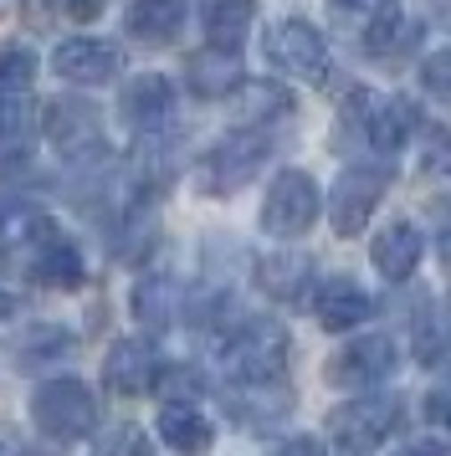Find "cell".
Wrapping results in <instances>:
<instances>
[{"label": "cell", "mask_w": 451, "mask_h": 456, "mask_svg": "<svg viewBox=\"0 0 451 456\" xmlns=\"http://www.w3.org/2000/svg\"><path fill=\"white\" fill-rule=\"evenodd\" d=\"M400 415H406V400L400 395H359V400H344V405H333L328 411V441L348 456H365L374 446H385L395 426H400Z\"/></svg>", "instance_id": "2"}, {"label": "cell", "mask_w": 451, "mask_h": 456, "mask_svg": "<svg viewBox=\"0 0 451 456\" xmlns=\"http://www.w3.org/2000/svg\"><path fill=\"white\" fill-rule=\"evenodd\" d=\"M421 251H426L421 231L410 226V221H390V226L374 236L369 262H374V272H380L385 282H406V277H415V267H421Z\"/></svg>", "instance_id": "16"}, {"label": "cell", "mask_w": 451, "mask_h": 456, "mask_svg": "<svg viewBox=\"0 0 451 456\" xmlns=\"http://www.w3.org/2000/svg\"><path fill=\"white\" fill-rule=\"evenodd\" d=\"M98 5H102V0H78V5H72V16H93Z\"/></svg>", "instance_id": "38"}, {"label": "cell", "mask_w": 451, "mask_h": 456, "mask_svg": "<svg viewBox=\"0 0 451 456\" xmlns=\"http://www.w3.org/2000/svg\"><path fill=\"white\" fill-rule=\"evenodd\" d=\"M272 456H328V452H324V441H313V436H292Z\"/></svg>", "instance_id": "34"}, {"label": "cell", "mask_w": 451, "mask_h": 456, "mask_svg": "<svg viewBox=\"0 0 451 456\" xmlns=\"http://www.w3.org/2000/svg\"><path fill=\"white\" fill-rule=\"evenodd\" d=\"M257 21V0H205V37L221 52H236Z\"/></svg>", "instance_id": "25"}, {"label": "cell", "mask_w": 451, "mask_h": 456, "mask_svg": "<svg viewBox=\"0 0 451 456\" xmlns=\"http://www.w3.org/2000/svg\"><path fill=\"white\" fill-rule=\"evenodd\" d=\"M52 72L67 77L78 87H98V83H113L119 77V52L108 42H93V37H72L52 52Z\"/></svg>", "instance_id": "13"}, {"label": "cell", "mask_w": 451, "mask_h": 456, "mask_svg": "<svg viewBox=\"0 0 451 456\" xmlns=\"http://www.w3.org/2000/svg\"><path fill=\"white\" fill-rule=\"evenodd\" d=\"M31 139H37V113H31V98H0V169L20 165L31 154Z\"/></svg>", "instance_id": "23"}, {"label": "cell", "mask_w": 451, "mask_h": 456, "mask_svg": "<svg viewBox=\"0 0 451 456\" xmlns=\"http://www.w3.org/2000/svg\"><path fill=\"white\" fill-rule=\"evenodd\" d=\"M134 318H139L144 329H169L180 318V282L164 277V272L139 277V288H134Z\"/></svg>", "instance_id": "22"}, {"label": "cell", "mask_w": 451, "mask_h": 456, "mask_svg": "<svg viewBox=\"0 0 451 456\" xmlns=\"http://www.w3.org/2000/svg\"><path fill=\"white\" fill-rule=\"evenodd\" d=\"M421 83H426L430 98H441V103L451 108V52H436V57H426V67H421Z\"/></svg>", "instance_id": "31"}, {"label": "cell", "mask_w": 451, "mask_h": 456, "mask_svg": "<svg viewBox=\"0 0 451 456\" xmlns=\"http://www.w3.org/2000/svg\"><path fill=\"white\" fill-rule=\"evenodd\" d=\"M266 62L287 72V77H303V83H318L328 67V42L313 21H277L266 31Z\"/></svg>", "instance_id": "8"}, {"label": "cell", "mask_w": 451, "mask_h": 456, "mask_svg": "<svg viewBox=\"0 0 451 456\" xmlns=\"http://www.w3.org/2000/svg\"><path fill=\"white\" fill-rule=\"evenodd\" d=\"M123 26H128L139 42H149V46L175 42V37L184 31V0H134Z\"/></svg>", "instance_id": "21"}, {"label": "cell", "mask_w": 451, "mask_h": 456, "mask_svg": "<svg viewBox=\"0 0 451 456\" xmlns=\"http://www.w3.org/2000/svg\"><path fill=\"white\" fill-rule=\"evenodd\" d=\"M11 313H16V297H11V292L0 288V323H5V318H11Z\"/></svg>", "instance_id": "37"}, {"label": "cell", "mask_w": 451, "mask_h": 456, "mask_svg": "<svg viewBox=\"0 0 451 456\" xmlns=\"http://www.w3.org/2000/svg\"><path fill=\"white\" fill-rule=\"evenodd\" d=\"M102 379H108V390L113 395H144L154 390V379H160V354L149 338H119L108 359H102Z\"/></svg>", "instance_id": "12"}, {"label": "cell", "mask_w": 451, "mask_h": 456, "mask_svg": "<svg viewBox=\"0 0 451 456\" xmlns=\"http://www.w3.org/2000/svg\"><path fill=\"white\" fill-rule=\"evenodd\" d=\"M72 349V338H67V329H57V323H37V329L26 333L16 344V359L31 370V364H46V359H62V354Z\"/></svg>", "instance_id": "27"}, {"label": "cell", "mask_w": 451, "mask_h": 456, "mask_svg": "<svg viewBox=\"0 0 451 456\" xmlns=\"http://www.w3.org/2000/svg\"><path fill=\"white\" fill-rule=\"evenodd\" d=\"M266 134H257V128H236V134H226L221 144L210 149L201 159V190H210V195H231V190H242L257 169H262L266 159Z\"/></svg>", "instance_id": "7"}, {"label": "cell", "mask_w": 451, "mask_h": 456, "mask_svg": "<svg viewBox=\"0 0 451 456\" xmlns=\"http://www.w3.org/2000/svg\"><path fill=\"white\" fill-rule=\"evenodd\" d=\"M410 354H415V364H447L451 359V303H430L421 318H415V329H410Z\"/></svg>", "instance_id": "24"}, {"label": "cell", "mask_w": 451, "mask_h": 456, "mask_svg": "<svg viewBox=\"0 0 451 456\" xmlns=\"http://www.w3.org/2000/svg\"><path fill=\"white\" fill-rule=\"evenodd\" d=\"M98 456H154V452H149V436L139 426H113L98 441Z\"/></svg>", "instance_id": "30"}, {"label": "cell", "mask_w": 451, "mask_h": 456, "mask_svg": "<svg viewBox=\"0 0 451 456\" xmlns=\"http://www.w3.org/2000/svg\"><path fill=\"white\" fill-rule=\"evenodd\" d=\"M31 420L52 441H82L98 426V400L82 379H46L37 395H31Z\"/></svg>", "instance_id": "3"}, {"label": "cell", "mask_w": 451, "mask_h": 456, "mask_svg": "<svg viewBox=\"0 0 451 456\" xmlns=\"http://www.w3.org/2000/svg\"><path fill=\"white\" fill-rule=\"evenodd\" d=\"M41 236H37V256H31V272H37L46 288H78L82 282V256H78V247L62 236L57 226H46L41 221Z\"/></svg>", "instance_id": "18"}, {"label": "cell", "mask_w": 451, "mask_h": 456, "mask_svg": "<svg viewBox=\"0 0 451 456\" xmlns=\"http://www.w3.org/2000/svg\"><path fill=\"white\" fill-rule=\"evenodd\" d=\"M426 415L436 420V426H447V431H451V374L426 395Z\"/></svg>", "instance_id": "32"}, {"label": "cell", "mask_w": 451, "mask_h": 456, "mask_svg": "<svg viewBox=\"0 0 451 456\" xmlns=\"http://www.w3.org/2000/svg\"><path fill=\"white\" fill-rule=\"evenodd\" d=\"M0 456H5V452H0Z\"/></svg>", "instance_id": "39"}, {"label": "cell", "mask_w": 451, "mask_h": 456, "mask_svg": "<svg viewBox=\"0 0 451 456\" xmlns=\"http://www.w3.org/2000/svg\"><path fill=\"white\" fill-rule=\"evenodd\" d=\"M390 370H395V344H390V333H359V338H348L344 349L324 364V379L333 390L369 395L374 385L390 379Z\"/></svg>", "instance_id": "6"}, {"label": "cell", "mask_w": 451, "mask_h": 456, "mask_svg": "<svg viewBox=\"0 0 451 456\" xmlns=\"http://www.w3.org/2000/svg\"><path fill=\"white\" fill-rule=\"evenodd\" d=\"M154 390H164V405H195V395H201V374L190 370V364H160Z\"/></svg>", "instance_id": "29"}, {"label": "cell", "mask_w": 451, "mask_h": 456, "mask_svg": "<svg viewBox=\"0 0 451 456\" xmlns=\"http://www.w3.org/2000/svg\"><path fill=\"white\" fill-rule=\"evenodd\" d=\"M37 77V57L26 46H5L0 52V98H20Z\"/></svg>", "instance_id": "28"}, {"label": "cell", "mask_w": 451, "mask_h": 456, "mask_svg": "<svg viewBox=\"0 0 451 456\" xmlns=\"http://www.w3.org/2000/svg\"><path fill=\"white\" fill-rule=\"evenodd\" d=\"M318 206H324V195H318V185H313V175H303V169H283V175L266 185L262 231L266 236H277V241H292V236H303V231L318 221Z\"/></svg>", "instance_id": "4"}, {"label": "cell", "mask_w": 451, "mask_h": 456, "mask_svg": "<svg viewBox=\"0 0 451 456\" xmlns=\"http://www.w3.org/2000/svg\"><path fill=\"white\" fill-rule=\"evenodd\" d=\"M390 190V165H348L339 180H333V195H328V221L339 236H359L369 226L374 206L385 200Z\"/></svg>", "instance_id": "5"}, {"label": "cell", "mask_w": 451, "mask_h": 456, "mask_svg": "<svg viewBox=\"0 0 451 456\" xmlns=\"http://www.w3.org/2000/svg\"><path fill=\"white\" fill-rule=\"evenodd\" d=\"M216 364H221L226 379H236V390L277 385L287 370V329H277L272 318H246L242 329L221 333Z\"/></svg>", "instance_id": "1"}, {"label": "cell", "mask_w": 451, "mask_h": 456, "mask_svg": "<svg viewBox=\"0 0 451 456\" xmlns=\"http://www.w3.org/2000/svg\"><path fill=\"white\" fill-rule=\"evenodd\" d=\"M154 431H160V441L169 452H184V456L210 452V441H216V426L195 405H164L160 420H154Z\"/></svg>", "instance_id": "19"}, {"label": "cell", "mask_w": 451, "mask_h": 456, "mask_svg": "<svg viewBox=\"0 0 451 456\" xmlns=\"http://www.w3.org/2000/svg\"><path fill=\"white\" fill-rule=\"evenodd\" d=\"M41 128H46V139H52L62 154H72V159L102 144V113L93 103H82V98H52L46 113H41Z\"/></svg>", "instance_id": "10"}, {"label": "cell", "mask_w": 451, "mask_h": 456, "mask_svg": "<svg viewBox=\"0 0 451 456\" xmlns=\"http://www.w3.org/2000/svg\"><path fill=\"white\" fill-rule=\"evenodd\" d=\"M123 118L139 128V134H164L175 118V87L160 72H144L123 87Z\"/></svg>", "instance_id": "15"}, {"label": "cell", "mask_w": 451, "mask_h": 456, "mask_svg": "<svg viewBox=\"0 0 451 456\" xmlns=\"http://www.w3.org/2000/svg\"><path fill=\"white\" fill-rule=\"evenodd\" d=\"M236 93H242V113L251 118V124H266V118L292 113V93L277 87V83H242Z\"/></svg>", "instance_id": "26"}, {"label": "cell", "mask_w": 451, "mask_h": 456, "mask_svg": "<svg viewBox=\"0 0 451 456\" xmlns=\"http://www.w3.org/2000/svg\"><path fill=\"white\" fill-rule=\"evenodd\" d=\"M184 72H190V87H195L201 98H226V93L242 87V57H236V52H221V46L195 52Z\"/></svg>", "instance_id": "20"}, {"label": "cell", "mask_w": 451, "mask_h": 456, "mask_svg": "<svg viewBox=\"0 0 451 456\" xmlns=\"http://www.w3.org/2000/svg\"><path fill=\"white\" fill-rule=\"evenodd\" d=\"M328 11L369 52H385L395 42V31H400V0H328Z\"/></svg>", "instance_id": "11"}, {"label": "cell", "mask_w": 451, "mask_h": 456, "mask_svg": "<svg viewBox=\"0 0 451 456\" xmlns=\"http://www.w3.org/2000/svg\"><path fill=\"white\" fill-rule=\"evenodd\" d=\"M390 456H447V452H441V441H406V446H395Z\"/></svg>", "instance_id": "35"}, {"label": "cell", "mask_w": 451, "mask_h": 456, "mask_svg": "<svg viewBox=\"0 0 451 456\" xmlns=\"http://www.w3.org/2000/svg\"><path fill=\"white\" fill-rule=\"evenodd\" d=\"M313 282V262H308L303 251H266L262 262H257V288L266 297H277V303H298Z\"/></svg>", "instance_id": "17"}, {"label": "cell", "mask_w": 451, "mask_h": 456, "mask_svg": "<svg viewBox=\"0 0 451 456\" xmlns=\"http://www.w3.org/2000/svg\"><path fill=\"white\" fill-rule=\"evenodd\" d=\"M348 118L365 128V139L380 149V154H395V149L421 128L415 108H410L406 98H369V93H354V98H348Z\"/></svg>", "instance_id": "9"}, {"label": "cell", "mask_w": 451, "mask_h": 456, "mask_svg": "<svg viewBox=\"0 0 451 456\" xmlns=\"http://www.w3.org/2000/svg\"><path fill=\"white\" fill-rule=\"evenodd\" d=\"M313 313H318V323L328 333H348V329H359V323H369L374 303H369V292L354 277H328L313 292Z\"/></svg>", "instance_id": "14"}, {"label": "cell", "mask_w": 451, "mask_h": 456, "mask_svg": "<svg viewBox=\"0 0 451 456\" xmlns=\"http://www.w3.org/2000/svg\"><path fill=\"white\" fill-rule=\"evenodd\" d=\"M436 247L451 262V206H441V216H436Z\"/></svg>", "instance_id": "36"}, {"label": "cell", "mask_w": 451, "mask_h": 456, "mask_svg": "<svg viewBox=\"0 0 451 456\" xmlns=\"http://www.w3.org/2000/svg\"><path fill=\"white\" fill-rule=\"evenodd\" d=\"M426 169H451V139L441 128H430V154H426Z\"/></svg>", "instance_id": "33"}]
</instances>
